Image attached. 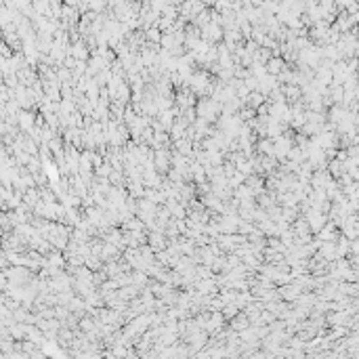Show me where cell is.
<instances>
[{"mask_svg": "<svg viewBox=\"0 0 359 359\" xmlns=\"http://www.w3.org/2000/svg\"><path fill=\"white\" fill-rule=\"evenodd\" d=\"M275 86H278V80H275V76H269V74H265L263 78H258V91L265 93L269 97V93L275 91Z\"/></svg>", "mask_w": 359, "mask_h": 359, "instance_id": "6da1fadb", "label": "cell"}]
</instances>
